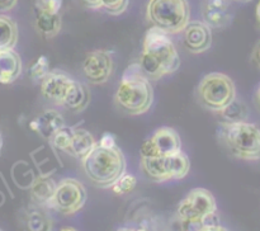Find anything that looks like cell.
Here are the masks:
<instances>
[{"label":"cell","mask_w":260,"mask_h":231,"mask_svg":"<svg viewBox=\"0 0 260 231\" xmlns=\"http://www.w3.org/2000/svg\"><path fill=\"white\" fill-rule=\"evenodd\" d=\"M3 144H4V141H3L2 132H0V151H2V149H3Z\"/></svg>","instance_id":"f35d334b"},{"label":"cell","mask_w":260,"mask_h":231,"mask_svg":"<svg viewBox=\"0 0 260 231\" xmlns=\"http://www.w3.org/2000/svg\"><path fill=\"white\" fill-rule=\"evenodd\" d=\"M129 0H102V9L111 15H121L128 8Z\"/></svg>","instance_id":"83f0119b"},{"label":"cell","mask_w":260,"mask_h":231,"mask_svg":"<svg viewBox=\"0 0 260 231\" xmlns=\"http://www.w3.org/2000/svg\"><path fill=\"white\" fill-rule=\"evenodd\" d=\"M61 7H62V0H37V5H36L37 9L55 13V14L60 13Z\"/></svg>","instance_id":"f1b7e54d"},{"label":"cell","mask_w":260,"mask_h":231,"mask_svg":"<svg viewBox=\"0 0 260 231\" xmlns=\"http://www.w3.org/2000/svg\"><path fill=\"white\" fill-rule=\"evenodd\" d=\"M220 113L222 116L223 122H226V123H239V122H246L249 112L245 103H243L239 99H235Z\"/></svg>","instance_id":"cb8c5ba5"},{"label":"cell","mask_w":260,"mask_h":231,"mask_svg":"<svg viewBox=\"0 0 260 231\" xmlns=\"http://www.w3.org/2000/svg\"><path fill=\"white\" fill-rule=\"evenodd\" d=\"M117 231H136V228H131V227H121L118 228Z\"/></svg>","instance_id":"8d00e7d4"},{"label":"cell","mask_w":260,"mask_h":231,"mask_svg":"<svg viewBox=\"0 0 260 231\" xmlns=\"http://www.w3.org/2000/svg\"><path fill=\"white\" fill-rule=\"evenodd\" d=\"M90 9H102V0H81Z\"/></svg>","instance_id":"d6a6232c"},{"label":"cell","mask_w":260,"mask_h":231,"mask_svg":"<svg viewBox=\"0 0 260 231\" xmlns=\"http://www.w3.org/2000/svg\"><path fill=\"white\" fill-rule=\"evenodd\" d=\"M101 146L103 147H116V140H114V136L111 134H104L103 136H102L101 141L98 142Z\"/></svg>","instance_id":"4dcf8cb0"},{"label":"cell","mask_w":260,"mask_h":231,"mask_svg":"<svg viewBox=\"0 0 260 231\" xmlns=\"http://www.w3.org/2000/svg\"><path fill=\"white\" fill-rule=\"evenodd\" d=\"M38 207L40 208L30 210L27 215L25 225H27L28 231H51L52 230V221L41 206Z\"/></svg>","instance_id":"603a6c76"},{"label":"cell","mask_w":260,"mask_h":231,"mask_svg":"<svg viewBox=\"0 0 260 231\" xmlns=\"http://www.w3.org/2000/svg\"><path fill=\"white\" fill-rule=\"evenodd\" d=\"M180 231H203L207 225L205 220H180L179 218Z\"/></svg>","instance_id":"f546056e"},{"label":"cell","mask_w":260,"mask_h":231,"mask_svg":"<svg viewBox=\"0 0 260 231\" xmlns=\"http://www.w3.org/2000/svg\"><path fill=\"white\" fill-rule=\"evenodd\" d=\"M146 17L151 27L178 35L190 22V8L187 0H149Z\"/></svg>","instance_id":"277c9868"},{"label":"cell","mask_w":260,"mask_h":231,"mask_svg":"<svg viewBox=\"0 0 260 231\" xmlns=\"http://www.w3.org/2000/svg\"><path fill=\"white\" fill-rule=\"evenodd\" d=\"M17 41V23L8 15H0V51L13 50Z\"/></svg>","instance_id":"7402d4cb"},{"label":"cell","mask_w":260,"mask_h":231,"mask_svg":"<svg viewBox=\"0 0 260 231\" xmlns=\"http://www.w3.org/2000/svg\"><path fill=\"white\" fill-rule=\"evenodd\" d=\"M22 60L14 50L0 51V84L9 85L22 74Z\"/></svg>","instance_id":"2e32d148"},{"label":"cell","mask_w":260,"mask_h":231,"mask_svg":"<svg viewBox=\"0 0 260 231\" xmlns=\"http://www.w3.org/2000/svg\"><path fill=\"white\" fill-rule=\"evenodd\" d=\"M165 159H167V167L170 180L183 179V178L187 177L190 169V161L187 154L179 151L169 155V156H165Z\"/></svg>","instance_id":"44dd1931"},{"label":"cell","mask_w":260,"mask_h":231,"mask_svg":"<svg viewBox=\"0 0 260 231\" xmlns=\"http://www.w3.org/2000/svg\"><path fill=\"white\" fill-rule=\"evenodd\" d=\"M141 168L145 174L154 182L170 180L165 156L141 157Z\"/></svg>","instance_id":"ffe728a7"},{"label":"cell","mask_w":260,"mask_h":231,"mask_svg":"<svg viewBox=\"0 0 260 231\" xmlns=\"http://www.w3.org/2000/svg\"><path fill=\"white\" fill-rule=\"evenodd\" d=\"M238 2H240V3H249V2H251V0H238Z\"/></svg>","instance_id":"60d3db41"},{"label":"cell","mask_w":260,"mask_h":231,"mask_svg":"<svg viewBox=\"0 0 260 231\" xmlns=\"http://www.w3.org/2000/svg\"><path fill=\"white\" fill-rule=\"evenodd\" d=\"M150 81L142 73L139 63L129 65L124 70L114 94L117 106L129 116L146 113L154 102V89Z\"/></svg>","instance_id":"6da1fadb"},{"label":"cell","mask_w":260,"mask_h":231,"mask_svg":"<svg viewBox=\"0 0 260 231\" xmlns=\"http://www.w3.org/2000/svg\"><path fill=\"white\" fill-rule=\"evenodd\" d=\"M202 19L211 29H221L230 24L233 15L228 0H203Z\"/></svg>","instance_id":"7c38bea8"},{"label":"cell","mask_w":260,"mask_h":231,"mask_svg":"<svg viewBox=\"0 0 260 231\" xmlns=\"http://www.w3.org/2000/svg\"><path fill=\"white\" fill-rule=\"evenodd\" d=\"M90 103V91L88 86L74 80L63 99L62 106L71 112H83Z\"/></svg>","instance_id":"e0dca14e"},{"label":"cell","mask_w":260,"mask_h":231,"mask_svg":"<svg viewBox=\"0 0 260 231\" xmlns=\"http://www.w3.org/2000/svg\"><path fill=\"white\" fill-rule=\"evenodd\" d=\"M137 185V179L135 175L132 174H127L124 173L116 183L111 187V189L113 190L116 194L118 195H123V194H128L131 193L132 190L135 189V187Z\"/></svg>","instance_id":"4316f807"},{"label":"cell","mask_w":260,"mask_h":231,"mask_svg":"<svg viewBox=\"0 0 260 231\" xmlns=\"http://www.w3.org/2000/svg\"><path fill=\"white\" fill-rule=\"evenodd\" d=\"M203 231H229V230L226 227H223L222 225H220V223H218V225L207 226V227H206Z\"/></svg>","instance_id":"e575fe53"},{"label":"cell","mask_w":260,"mask_h":231,"mask_svg":"<svg viewBox=\"0 0 260 231\" xmlns=\"http://www.w3.org/2000/svg\"><path fill=\"white\" fill-rule=\"evenodd\" d=\"M228 2H238V0H228Z\"/></svg>","instance_id":"7bdbcfd3"},{"label":"cell","mask_w":260,"mask_h":231,"mask_svg":"<svg viewBox=\"0 0 260 231\" xmlns=\"http://www.w3.org/2000/svg\"><path fill=\"white\" fill-rule=\"evenodd\" d=\"M36 28L46 38H52L57 36L61 30L60 13H48L37 9L36 12Z\"/></svg>","instance_id":"d6986e66"},{"label":"cell","mask_w":260,"mask_h":231,"mask_svg":"<svg viewBox=\"0 0 260 231\" xmlns=\"http://www.w3.org/2000/svg\"><path fill=\"white\" fill-rule=\"evenodd\" d=\"M136 231H149L146 227H140V228H136Z\"/></svg>","instance_id":"ab89813d"},{"label":"cell","mask_w":260,"mask_h":231,"mask_svg":"<svg viewBox=\"0 0 260 231\" xmlns=\"http://www.w3.org/2000/svg\"><path fill=\"white\" fill-rule=\"evenodd\" d=\"M184 47L192 53H202L212 46V32L203 20H192L183 30Z\"/></svg>","instance_id":"30bf717a"},{"label":"cell","mask_w":260,"mask_h":231,"mask_svg":"<svg viewBox=\"0 0 260 231\" xmlns=\"http://www.w3.org/2000/svg\"><path fill=\"white\" fill-rule=\"evenodd\" d=\"M48 73H50V61L46 56H40L36 58L28 69L29 78L33 81H42Z\"/></svg>","instance_id":"484cf974"},{"label":"cell","mask_w":260,"mask_h":231,"mask_svg":"<svg viewBox=\"0 0 260 231\" xmlns=\"http://www.w3.org/2000/svg\"><path fill=\"white\" fill-rule=\"evenodd\" d=\"M142 52L159 61L167 71V75L175 73L180 66L179 55L170 35L162 32L159 28L151 27L147 30L144 37Z\"/></svg>","instance_id":"8992f818"},{"label":"cell","mask_w":260,"mask_h":231,"mask_svg":"<svg viewBox=\"0 0 260 231\" xmlns=\"http://www.w3.org/2000/svg\"><path fill=\"white\" fill-rule=\"evenodd\" d=\"M63 126L66 124L62 114L55 109H46L30 122V129L47 141Z\"/></svg>","instance_id":"5bb4252c"},{"label":"cell","mask_w":260,"mask_h":231,"mask_svg":"<svg viewBox=\"0 0 260 231\" xmlns=\"http://www.w3.org/2000/svg\"><path fill=\"white\" fill-rule=\"evenodd\" d=\"M98 142L95 141L93 135L85 128H80V127H75L74 131V139L71 142L70 150L68 154L74 156L75 159L81 160L83 161L86 156L91 152V150L96 146Z\"/></svg>","instance_id":"ac0fdd59"},{"label":"cell","mask_w":260,"mask_h":231,"mask_svg":"<svg viewBox=\"0 0 260 231\" xmlns=\"http://www.w3.org/2000/svg\"><path fill=\"white\" fill-rule=\"evenodd\" d=\"M197 94L205 108L220 113L236 99V86L230 76L222 73H211L201 80Z\"/></svg>","instance_id":"5b68a950"},{"label":"cell","mask_w":260,"mask_h":231,"mask_svg":"<svg viewBox=\"0 0 260 231\" xmlns=\"http://www.w3.org/2000/svg\"><path fill=\"white\" fill-rule=\"evenodd\" d=\"M217 211V202L206 188H194L178 205L177 215L180 220H205Z\"/></svg>","instance_id":"ba28073f"},{"label":"cell","mask_w":260,"mask_h":231,"mask_svg":"<svg viewBox=\"0 0 260 231\" xmlns=\"http://www.w3.org/2000/svg\"><path fill=\"white\" fill-rule=\"evenodd\" d=\"M73 81V79L63 71L52 70L41 81V94L47 101L62 106Z\"/></svg>","instance_id":"8fae6325"},{"label":"cell","mask_w":260,"mask_h":231,"mask_svg":"<svg viewBox=\"0 0 260 231\" xmlns=\"http://www.w3.org/2000/svg\"><path fill=\"white\" fill-rule=\"evenodd\" d=\"M83 75L93 85L107 83L113 73V60L109 51L94 50L86 55L84 60Z\"/></svg>","instance_id":"9c48e42d"},{"label":"cell","mask_w":260,"mask_h":231,"mask_svg":"<svg viewBox=\"0 0 260 231\" xmlns=\"http://www.w3.org/2000/svg\"><path fill=\"white\" fill-rule=\"evenodd\" d=\"M18 0H0V12L12 10L17 5Z\"/></svg>","instance_id":"1f68e13d"},{"label":"cell","mask_w":260,"mask_h":231,"mask_svg":"<svg viewBox=\"0 0 260 231\" xmlns=\"http://www.w3.org/2000/svg\"><path fill=\"white\" fill-rule=\"evenodd\" d=\"M253 58H254V61H255L256 65L260 66V41H259L258 43H256L255 48H254Z\"/></svg>","instance_id":"836d02e7"},{"label":"cell","mask_w":260,"mask_h":231,"mask_svg":"<svg viewBox=\"0 0 260 231\" xmlns=\"http://www.w3.org/2000/svg\"><path fill=\"white\" fill-rule=\"evenodd\" d=\"M74 131H75V127L70 126H63L62 128L58 129L55 135L52 136V139L50 140V144L53 149L60 150L68 154L69 150H70L71 142L74 139Z\"/></svg>","instance_id":"d4e9b609"},{"label":"cell","mask_w":260,"mask_h":231,"mask_svg":"<svg viewBox=\"0 0 260 231\" xmlns=\"http://www.w3.org/2000/svg\"><path fill=\"white\" fill-rule=\"evenodd\" d=\"M258 27H259V29H260V20H258Z\"/></svg>","instance_id":"b9f144b4"},{"label":"cell","mask_w":260,"mask_h":231,"mask_svg":"<svg viewBox=\"0 0 260 231\" xmlns=\"http://www.w3.org/2000/svg\"><path fill=\"white\" fill-rule=\"evenodd\" d=\"M58 231H78V230L74 227H62V228H60Z\"/></svg>","instance_id":"74e56055"},{"label":"cell","mask_w":260,"mask_h":231,"mask_svg":"<svg viewBox=\"0 0 260 231\" xmlns=\"http://www.w3.org/2000/svg\"><path fill=\"white\" fill-rule=\"evenodd\" d=\"M88 193L80 180L65 178L56 187L50 208H53L63 216H73L85 206Z\"/></svg>","instance_id":"52a82bcc"},{"label":"cell","mask_w":260,"mask_h":231,"mask_svg":"<svg viewBox=\"0 0 260 231\" xmlns=\"http://www.w3.org/2000/svg\"><path fill=\"white\" fill-rule=\"evenodd\" d=\"M56 187H57V183H55V180L50 175L41 174L40 177H36L29 188L33 202L41 207L50 208Z\"/></svg>","instance_id":"9a60e30c"},{"label":"cell","mask_w":260,"mask_h":231,"mask_svg":"<svg viewBox=\"0 0 260 231\" xmlns=\"http://www.w3.org/2000/svg\"><path fill=\"white\" fill-rule=\"evenodd\" d=\"M223 145L235 157L248 161L260 160V128L250 122L221 124Z\"/></svg>","instance_id":"3957f363"},{"label":"cell","mask_w":260,"mask_h":231,"mask_svg":"<svg viewBox=\"0 0 260 231\" xmlns=\"http://www.w3.org/2000/svg\"><path fill=\"white\" fill-rule=\"evenodd\" d=\"M149 139L154 146L156 156H169L175 152L182 151V141L179 135L172 127H161L156 129Z\"/></svg>","instance_id":"4fadbf2b"},{"label":"cell","mask_w":260,"mask_h":231,"mask_svg":"<svg viewBox=\"0 0 260 231\" xmlns=\"http://www.w3.org/2000/svg\"><path fill=\"white\" fill-rule=\"evenodd\" d=\"M256 104H258V107L260 109V88L258 89V91H256Z\"/></svg>","instance_id":"d590c367"},{"label":"cell","mask_w":260,"mask_h":231,"mask_svg":"<svg viewBox=\"0 0 260 231\" xmlns=\"http://www.w3.org/2000/svg\"><path fill=\"white\" fill-rule=\"evenodd\" d=\"M88 179L99 188H111L126 173V159L119 147L99 144L81 161Z\"/></svg>","instance_id":"7a4b0ae2"},{"label":"cell","mask_w":260,"mask_h":231,"mask_svg":"<svg viewBox=\"0 0 260 231\" xmlns=\"http://www.w3.org/2000/svg\"><path fill=\"white\" fill-rule=\"evenodd\" d=\"M0 231H2V230H0Z\"/></svg>","instance_id":"ee69618b"}]
</instances>
